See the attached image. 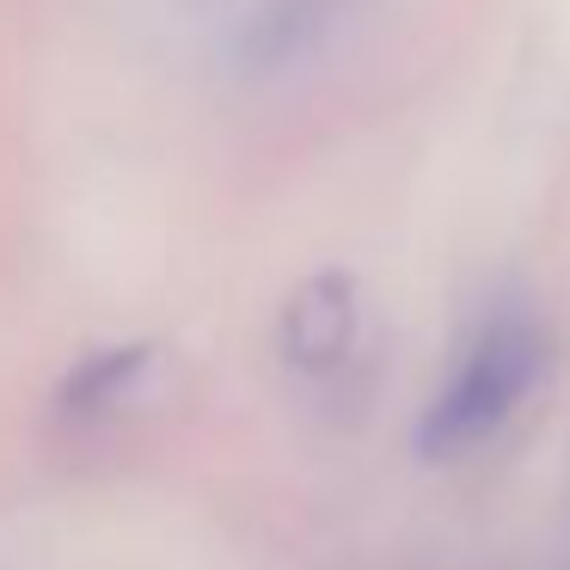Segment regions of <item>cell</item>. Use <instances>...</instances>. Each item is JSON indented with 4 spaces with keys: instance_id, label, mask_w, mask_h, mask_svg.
I'll return each instance as SVG.
<instances>
[{
    "instance_id": "obj_3",
    "label": "cell",
    "mask_w": 570,
    "mask_h": 570,
    "mask_svg": "<svg viewBox=\"0 0 570 570\" xmlns=\"http://www.w3.org/2000/svg\"><path fill=\"white\" fill-rule=\"evenodd\" d=\"M141 374H148V344L99 350V356H87V362H80V368L62 381L56 405H62L68 417H105V411H117L129 393H136Z\"/></svg>"
},
{
    "instance_id": "obj_1",
    "label": "cell",
    "mask_w": 570,
    "mask_h": 570,
    "mask_svg": "<svg viewBox=\"0 0 570 570\" xmlns=\"http://www.w3.org/2000/svg\"><path fill=\"white\" fill-rule=\"evenodd\" d=\"M546 374V332L528 307H491L484 325L466 337L460 362L448 368V381L435 386L430 411L417 423V448L430 460H460L479 454L540 386Z\"/></svg>"
},
{
    "instance_id": "obj_2",
    "label": "cell",
    "mask_w": 570,
    "mask_h": 570,
    "mask_svg": "<svg viewBox=\"0 0 570 570\" xmlns=\"http://www.w3.org/2000/svg\"><path fill=\"white\" fill-rule=\"evenodd\" d=\"M288 374L301 381H332L337 368H350L362 344V295L344 271H320L288 295L283 325H276Z\"/></svg>"
}]
</instances>
